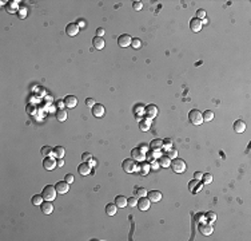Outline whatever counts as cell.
Here are the masks:
<instances>
[{
    "label": "cell",
    "instance_id": "1",
    "mask_svg": "<svg viewBox=\"0 0 251 241\" xmlns=\"http://www.w3.org/2000/svg\"><path fill=\"white\" fill-rule=\"evenodd\" d=\"M171 169L175 173H178V174H182V173H185V170H186V162L183 159H180V158H174V159H171Z\"/></svg>",
    "mask_w": 251,
    "mask_h": 241
},
{
    "label": "cell",
    "instance_id": "2",
    "mask_svg": "<svg viewBox=\"0 0 251 241\" xmlns=\"http://www.w3.org/2000/svg\"><path fill=\"white\" fill-rule=\"evenodd\" d=\"M188 120H190L192 125H195V126H199V125L203 123V117H202V113H200L199 110H196V109L191 110L190 113H188Z\"/></svg>",
    "mask_w": 251,
    "mask_h": 241
},
{
    "label": "cell",
    "instance_id": "3",
    "mask_svg": "<svg viewBox=\"0 0 251 241\" xmlns=\"http://www.w3.org/2000/svg\"><path fill=\"white\" fill-rule=\"evenodd\" d=\"M56 194H57V191H56V189H55V186H51V185L44 186V189H43V191H42V197L46 200V201H52V200H55V198H56Z\"/></svg>",
    "mask_w": 251,
    "mask_h": 241
},
{
    "label": "cell",
    "instance_id": "4",
    "mask_svg": "<svg viewBox=\"0 0 251 241\" xmlns=\"http://www.w3.org/2000/svg\"><path fill=\"white\" fill-rule=\"evenodd\" d=\"M122 168H123V170H124L126 173H135V172H136V168H138L136 161L134 159V158H127V159H124L123 163H122Z\"/></svg>",
    "mask_w": 251,
    "mask_h": 241
},
{
    "label": "cell",
    "instance_id": "5",
    "mask_svg": "<svg viewBox=\"0 0 251 241\" xmlns=\"http://www.w3.org/2000/svg\"><path fill=\"white\" fill-rule=\"evenodd\" d=\"M56 166H57V162L51 157V155H50V157H46V158L43 159V168L46 169V170H50V172H51V170H53V169H55Z\"/></svg>",
    "mask_w": 251,
    "mask_h": 241
},
{
    "label": "cell",
    "instance_id": "6",
    "mask_svg": "<svg viewBox=\"0 0 251 241\" xmlns=\"http://www.w3.org/2000/svg\"><path fill=\"white\" fill-rule=\"evenodd\" d=\"M91 111H92L94 117H96V118H102L103 115H104V113H106V109H104V106H103V105H100V103H95V105H94V107L91 109Z\"/></svg>",
    "mask_w": 251,
    "mask_h": 241
},
{
    "label": "cell",
    "instance_id": "7",
    "mask_svg": "<svg viewBox=\"0 0 251 241\" xmlns=\"http://www.w3.org/2000/svg\"><path fill=\"white\" fill-rule=\"evenodd\" d=\"M131 154H132V158L136 161V162H143V161L146 159V153L144 151H142L139 147H135V149H132V151H131Z\"/></svg>",
    "mask_w": 251,
    "mask_h": 241
},
{
    "label": "cell",
    "instance_id": "8",
    "mask_svg": "<svg viewBox=\"0 0 251 241\" xmlns=\"http://www.w3.org/2000/svg\"><path fill=\"white\" fill-rule=\"evenodd\" d=\"M202 27H203V23H202V20L198 19V17H192L190 20V28L192 32H199L202 30Z\"/></svg>",
    "mask_w": 251,
    "mask_h": 241
},
{
    "label": "cell",
    "instance_id": "9",
    "mask_svg": "<svg viewBox=\"0 0 251 241\" xmlns=\"http://www.w3.org/2000/svg\"><path fill=\"white\" fill-rule=\"evenodd\" d=\"M131 42H132V39L127 34H123V35H120V36L118 38V44H119L120 47H123V48L131 46Z\"/></svg>",
    "mask_w": 251,
    "mask_h": 241
},
{
    "label": "cell",
    "instance_id": "10",
    "mask_svg": "<svg viewBox=\"0 0 251 241\" xmlns=\"http://www.w3.org/2000/svg\"><path fill=\"white\" fill-rule=\"evenodd\" d=\"M66 34L68 36H76L79 34V27L76 23H68L66 26Z\"/></svg>",
    "mask_w": 251,
    "mask_h": 241
},
{
    "label": "cell",
    "instance_id": "11",
    "mask_svg": "<svg viewBox=\"0 0 251 241\" xmlns=\"http://www.w3.org/2000/svg\"><path fill=\"white\" fill-rule=\"evenodd\" d=\"M150 204H151V201L147 198V197H140L138 200V208H139V210H143V212H146V210H148L150 209Z\"/></svg>",
    "mask_w": 251,
    "mask_h": 241
},
{
    "label": "cell",
    "instance_id": "12",
    "mask_svg": "<svg viewBox=\"0 0 251 241\" xmlns=\"http://www.w3.org/2000/svg\"><path fill=\"white\" fill-rule=\"evenodd\" d=\"M55 189H56V191L59 194H64V193H67V191L70 190V184L68 182H66V181H59L55 185Z\"/></svg>",
    "mask_w": 251,
    "mask_h": 241
},
{
    "label": "cell",
    "instance_id": "13",
    "mask_svg": "<svg viewBox=\"0 0 251 241\" xmlns=\"http://www.w3.org/2000/svg\"><path fill=\"white\" fill-rule=\"evenodd\" d=\"M144 114L147 115V118H150V119L155 118L156 115H158V107H156L155 105H148L144 109Z\"/></svg>",
    "mask_w": 251,
    "mask_h": 241
},
{
    "label": "cell",
    "instance_id": "14",
    "mask_svg": "<svg viewBox=\"0 0 251 241\" xmlns=\"http://www.w3.org/2000/svg\"><path fill=\"white\" fill-rule=\"evenodd\" d=\"M147 198L151 202H158V201L162 200V193L159 190H150V191H147Z\"/></svg>",
    "mask_w": 251,
    "mask_h": 241
},
{
    "label": "cell",
    "instance_id": "15",
    "mask_svg": "<svg viewBox=\"0 0 251 241\" xmlns=\"http://www.w3.org/2000/svg\"><path fill=\"white\" fill-rule=\"evenodd\" d=\"M78 172L80 176H88V174H91V166H89L88 162H83L79 165Z\"/></svg>",
    "mask_w": 251,
    "mask_h": 241
},
{
    "label": "cell",
    "instance_id": "16",
    "mask_svg": "<svg viewBox=\"0 0 251 241\" xmlns=\"http://www.w3.org/2000/svg\"><path fill=\"white\" fill-rule=\"evenodd\" d=\"M40 209H42V212L44 214H51L52 210H53V205L51 204V201H46L44 200L42 205H40Z\"/></svg>",
    "mask_w": 251,
    "mask_h": 241
},
{
    "label": "cell",
    "instance_id": "17",
    "mask_svg": "<svg viewBox=\"0 0 251 241\" xmlns=\"http://www.w3.org/2000/svg\"><path fill=\"white\" fill-rule=\"evenodd\" d=\"M199 232L203 236H210L214 232V228L211 224H200L199 225Z\"/></svg>",
    "mask_w": 251,
    "mask_h": 241
},
{
    "label": "cell",
    "instance_id": "18",
    "mask_svg": "<svg viewBox=\"0 0 251 241\" xmlns=\"http://www.w3.org/2000/svg\"><path fill=\"white\" fill-rule=\"evenodd\" d=\"M232 129H234L235 133H243V131L246 130V123H244V120L236 119L235 122H234V125H232Z\"/></svg>",
    "mask_w": 251,
    "mask_h": 241
},
{
    "label": "cell",
    "instance_id": "19",
    "mask_svg": "<svg viewBox=\"0 0 251 241\" xmlns=\"http://www.w3.org/2000/svg\"><path fill=\"white\" fill-rule=\"evenodd\" d=\"M92 46L96 48V50H103L104 48V46H106V42H104V39L103 38H100V36H95L92 39Z\"/></svg>",
    "mask_w": 251,
    "mask_h": 241
},
{
    "label": "cell",
    "instance_id": "20",
    "mask_svg": "<svg viewBox=\"0 0 251 241\" xmlns=\"http://www.w3.org/2000/svg\"><path fill=\"white\" fill-rule=\"evenodd\" d=\"M136 170L139 172V174H142V176H147V174H148V170H150V163L148 162H140L138 165Z\"/></svg>",
    "mask_w": 251,
    "mask_h": 241
},
{
    "label": "cell",
    "instance_id": "21",
    "mask_svg": "<svg viewBox=\"0 0 251 241\" xmlns=\"http://www.w3.org/2000/svg\"><path fill=\"white\" fill-rule=\"evenodd\" d=\"M64 105L68 107V109H72V107H75L78 105V99H76V97H74V95H67L64 98Z\"/></svg>",
    "mask_w": 251,
    "mask_h": 241
},
{
    "label": "cell",
    "instance_id": "22",
    "mask_svg": "<svg viewBox=\"0 0 251 241\" xmlns=\"http://www.w3.org/2000/svg\"><path fill=\"white\" fill-rule=\"evenodd\" d=\"M202 187H203V185H202V182H199V180H194L188 184V189H190L192 193H196V191L200 190Z\"/></svg>",
    "mask_w": 251,
    "mask_h": 241
},
{
    "label": "cell",
    "instance_id": "23",
    "mask_svg": "<svg viewBox=\"0 0 251 241\" xmlns=\"http://www.w3.org/2000/svg\"><path fill=\"white\" fill-rule=\"evenodd\" d=\"M151 126V119L150 118H142L139 120V129H140L142 131H147Z\"/></svg>",
    "mask_w": 251,
    "mask_h": 241
},
{
    "label": "cell",
    "instance_id": "24",
    "mask_svg": "<svg viewBox=\"0 0 251 241\" xmlns=\"http://www.w3.org/2000/svg\"><path fill=\"white\" fill-rule=\"evenodd\" d=\"M55 117H56V120H59V122H64L67 119V111L63 110V109H57L56 113H55Z\"/></svg>",
    "mask_w": 251,
    "mask_h": 241
},
{
    "label": "cell",
    "instance_id": "25",
    "mask_svg": "<svg viewBox=\"0 0 251 241\" xmlns=\"http://www.w3.org/2000/svg\"><path fill=\"white\" fill-rule=\"evenodd\" d=\"M115 205L118 208H126V205H127V200H126L124 196H116L115 197Z\"/></svg>",
    "mask_w": 251,
    "mask_h": 241
},
{
    "label": "cell",
    "instance_id": "26",
    "mask_svg": "<svg viewBox=\"0 0 251 241\" xmlns=\"http://www.w3.org/2000/svg\"><path fill=\"white\" fill-rule=\"evenodd\" d=\"M64 154H66V150H64V147H62V146H56V147H53V155L59 159V158H63L64 157Z\"/></svg>",
    "mask_w": 251,
    "mask_h": 241
},
{
    "label": "cell",
    "instance_id": "27",
    "mask_svg": "<svg viewBox=\"0 0 251 241\" xmlns=\"http://www.w3.org/2000/svg\"><path fill=\"white\" fill-rule=\"evenodd\" d=\"M159 165L162 168H168L171 165V159H170L167 155H160L159 157Z\"/></svg>",
    "mask_w": 251,
    "mask_h": 241
},
{
    "label": "cell",
    "instance_id": "28",
    "mask_svg": "<svg viewBox=\"0 0 251 241\" xmlns=\"http://www.w3.org/2000/svg\"><path fill=\"white\" fill-rule=\"evenodd\" d=\"M116 209H118V206L115 205V202L114 204H107L106 213L108 214V216H115V214H116Z\"/></svg>",
    "mask_w": 251,
    "mask_h": 241
},
{
    "label": "cell",
    "instance_id": "29",
    "mask_svg": "<svg viewBox=\"0 0 251 241\" xmlns=\"http://www.w3.org/2000/svg\"><path fill=\"white\" fill-rule=\"evenodd\" d=\"M6 10L8 11V12H16L17 10H19V4H17V2H10L6 6Z\"/></svg>",
    "mask_w": 251,
    "mask_h": 241
},
{
    "label": "cell",
    "instance_id": "30",
    "mask_svg": "<svg viewBox=\"0 0 251 241\" xmlns=\"http://www.w3.org/2000/svg\"><path fill=\"white\" fill-rule=\"evenodd\" d=\"M160 147H163V141L162 139H154L150 144V149L151 150H159Z\"/></svg>",
    "mask_w": 251,
    "mask_h": 241
},
{
    "label": "cell",
    "instance_id": "31",
    "mask_svg": "<svg viewBox=\"0 0 251 241\" xmlns=\"http://www.w3.org/2000/svg\"><path fill=\"white\" fill-rule=\"evenodd\" d=\"M202 117H203V122H211L214 119V113L211 110H206L203 114H202Z\"/></svg>",
    "mask_w": 251,
    "mask_h": 241
},
{
    "label": "cell",
    "instance_id": "32",
    "mask_svg": "<svg viewBox=\"0 0 251 241\" xmlns=\"http://www.w3.org/2000/svg\"><path fill=\"white\" fill-rule=\"evenodd\" d=\"M40 153H42L44 157H50L51 154H53V149L51 146H43L42 150H40Z\"/></svg>",
    "mask_w": 251,
    "mask_h": 241
},
{
    "label": "cell",
    "instance_id": "33",
    "mask_svg": "<svg viewBox=\"0 0 251 241\" xmlns=\"http://www.w3.org/2000/svg\"><path fill=\"white\" fill-rule=\"evenodd\" d=\"M43 197H42V194H35L34 197H32V204L34 205H36V206H40L42 205V202H43Z\"/></svg>",
    "mask_w": 251,
    "mask_h": 241
},
{
    "label": "cell",
    "instance_id": "34",
    "mask_svg": "<svg viewBox=\"0 0 251 241\" xmlns=\"http://www.w3.org/2000/svg\"><path fill=\"white\" fill-rule=\"evenodd\" d=\"M202 180H203L204 184H211L212 182V176L210 173H203V176H202Z\"/></svg>",
    "mask_w": 251,
    "mask_h": 241
},
{
    "label": "cell",
    "instance_id": "35",
    "mask_svg": "<svg viewBox=\"0 0 251 241\" xmlns=\"http://www.w3.org/2000/svg\"><path fill=\"white\" fill-rule=\"evenodd\" d=\"M131 47H134L135 50L140 48V47H142V42H140V39H138V38L132 39V42H131Z\"/></svg>",
    "mask_w": 251,
    "mask_h": 241
},
{
    "label": "cell",
    "instance_id": "36",
    "mask_svg": "<svg viewBox=\"0 0 251 241\" xmlns=\"http://www.w3.org/2000/svg\"><path fill=\"white\" fill-rule=\"evenodd\" d=\"M136 204H138V201H136L135 197H130V198H127V205H128L130 208H135V206H136Z\"/></svg>",
    "mask_w": 251,
    "mask_h": 241
},
{
    "label": "cell",
    "instance_id": "37",
    "mask_svg": "<svg viewBox=\"0 0 251 241\" xmlns=\"http://www.w3.org/2000/svg\"><path fill=\"white\" fill-rule=\"evenodd\" d=\"M91 159H92V154L91 153H88V151H87V153H83L82 154V161H83V162H89Z\"/></svg>",
    "mask_w": 251,
    "mask_h": 241
},
{
    "label": "cell",
    "instance_id": "38",
    "mask_svg": "<svg viewBox=\"0 0 251 241\" xmlns=\"http://www.w3.org/2000/svg\"><path fill=\"white\" fill-rule=\"evenodd\" d=\"M206 218H207L208 221L214 222L215 220H217V214H215L214 212H208V213H206Z\"/></svg>",
    "mask_w": 251,
    "mask_h": 241
},
{
    "label": "cell",
    "instance_id": "39",
    "mask_svg": "<svg viewBox=\"0 0 251 241\" xmlns=\"http://www.w3.org/2000/svg\"><path fill=\"white\" fill-rule=\"evenodd\" d=\"M166 155L170 158V159H174V158H176L178 157V153L175 150H167V153H166Z\"/></svg>",
    "mask_w": 251,
    "mask_h": 241
},
{
    "label": "cell",
    "instance_id": "40",
    "mask_svg": "<svg viewBox=\"0 0 251 241\" xmlns=\"http://www.w3.org/2000/svg\"><path fill=\"white\" fill-rule=\"evenodd\" d=\"M136 194L139 196V197H144V196H147V190L144 189V187H138Z\"/></svg>",
    "mask_w": 251,
    "mask_h": 241
},
{
    "label": "cell",
    "instance_id": "41",
    "mask_svg": "<svg viewBox=\"0 0 251 241\" xmlns=\"http://www.w3.org/2000/svg\"><path fill=\"white\" fill-rule=\"evenodd\" d=\"M132 8L134 10H136V11H140L143 8V3L142 2H134L132 3Z\"/></svg>",
    "mask_w": 251,
    "mask_h": 241
},
{
    "label": "cell",
    "instance_id": "42",
    "mask_svg": "<svg viewBox=\"0 0 251 241\" xmlns=\"http://www.w3.org/2000/svg\"><path fill=\"white\" fill-rule=\"evenodd\" d=\"M64 181L66 182H68V184H72V182L75 181V178H74V176L71 173H67L66 174V177H64Z\"/></svg>",
    "mask_w": 251,
    "mask_h": 241
},
{
    "label": "cell",
    "instance_id": "43",
    "mask_svg": "<svg viewBox=\"0 0 251 241\" xmlns=\"http://www.w3.org/2000/svg\"><path fill=\"white\" fill-rule=\"evenodd\" d=\"M196 17L200 19V20L206 19V11L204 10H198V12H196Z\"/></svg>",
    "mask_w": 251,
    "mask_h": 241
},
{
    "label": "cell",
    "instance_id": "44",
    "mask_svg": "<svg viewBox=\"0 0 251 241\" xmlns=\"http://www.w3.org/2000/svg\"><path fill=\"white\" fill-rule=\"evenodd\" d=\"M159 161H155V159H152L151 161V163H150V169H154V170H156V169H159Z\"/></svg>",
    "mask_w": 251,
    "mask_h": 241
},
{
    "label": "cell",
    "instance_id": "45",
    "mask_svg": "<svg viewBox=\"0 0 251 241\" xmlns=\"http://www.w3.org/2000/svg\"><path fill=\"white\" fill-rule=\"evenodd\" d=\"M76 24H78L79 28H84V27L87 26V21L84 19H78V21H76Z\"/></svg>",
    "mask_w": 251,
    "mask_h": 241
},
{
    "label": "cell",
    "instance_id": "46",
    "mask_svg": "<svg viewBox=\"0 0 251 241\" xmlns=\"http://www.w3.org/2000/svg\"><path fill=\"white\" fill-rule=\"evenodd\" d=\"M94 105H95V101H94L92 98H87V99H86V106H88V107H91V109H92Z\"/></svg>",
    "mask_w": 251,
    "mask_h": 241
},
{
    "label": "cell",
    "instance_id": "47",
    "mask_svg": "<svg viewBox=\"0 0 251 241\" xmlns=\"http://www.w3.org/2000/svg\"><path fill=\"white\" fill-rule=\"evenodd\" d=\"M171 145H172V141L170 139V138H166V139L163 141V146L167 147V149H168V147H171Z\"/></svg>",
    "mask_w": 251,
    "mask_h": 241
},
{
    "label": "cell",
    "instance_id": "48",
    "mask_svg": "<svg viewBox=\"0 0 251 241\" xmlns=\"http://www.w3.org/2000/svg\"><path fill=\"white\" fill-rule=\"evenodd\" d=\"M106 34V31H104V28H102V27H99V28L96 30V35L98 36H100V38H103V35Z\"/></svg>",
    "mask_w": 251,
    "mask_h": 241
},
{
    "label": "cell",
    "instance_id": "49",
    "mask_svg": "<svg viewBox=\"0 0 251 241\" xmlns=\"http://www.w3.org/2000/svg\"><path fill=\"white\" fill-rule=\"evenodd\" d=\"M143 107H142V105H138V106H135V114H142V113H144V110H142Z\"/></svg>",
    "mask_w": 251,
    "mask_h": 241
},
{
    "label": "cell",
    "instance_id": "50",
    "mask_svg": "<svg viewBox=\"0 0 251 241\" xmlns=\"http://www.w3.org/2000/svg\"><path fill=\"white\" fill-rule=\"evenodd\" d=\"M202 176H203V173H200V172H195V173H194V177H195V180H200V178H202Z\"/></svg>",
    "mask_w": 251,
    "mask_h": 241
},
{
    "label": "cell",
    "instance_id": "51",
    "mask_svg": "<svg viewBox=\"0 0 251 241\" xmlns=\"http://www.w3.org/2000/svg\"><path fill=\"white\" fill-rule=\"evenodd\" d=\"M88 163H89V166H94V168H95V166H96V165H98V161H96L95 158H92V159H91V161H89V162H88Z\"/></svg>",
    "mask_w": 251,
    "mask_h": 241
},
{
    "label": "cell",
    "instance_id": "52",
    "mask_svg": "<svg viewBox=\"0 0 251 241\" xmlns=\"http://www.w3.org/2000/svg\"><path fill=\"white\" fill-rule=\"evenodd\" d=\"M57 162V166H63L64 165V161H63V158H59V161H56Z\"/></svg>",
    "mask_w": 251,
    "mask_h": 241
},
{
    "label": "cell",
    "instance_id": "53",
    "mask_svg": "<svg viewBox=\"0 0 251 241\" xmlns=\"http://www.w3.org/2000/svg\"><path fill=\"white\" fill-rule=\"evenodd\" d=\"M20 17H21V19H24V17H25V10H21L20 11Z\"/></svg>",
    "mask_w": 251,
    "mask_h": 241
}]
</instances>
